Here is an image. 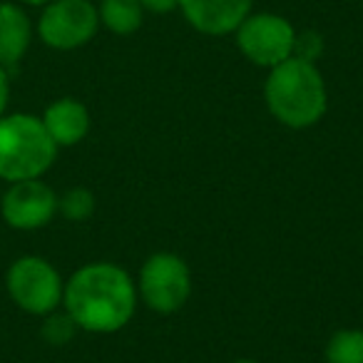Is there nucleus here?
Segmentation results:
<instances>
[{"label": "nucleus", "mask_w": 363, "mask_h": 363, "mask_svg": "<svg viewBox=\"0 0 363 363\" xmlns=\"http://www.w3.org/2000/svg\"><path fill=\"white\" fill-rule=\"evenodd\" d=\"M67 313L77 328L112 333L127 326L137 306V289L117 264H87L72 274L62 294Z\"/></svg>", "instance_id": "obj_1"}, {"label": "nucleus", "mask_w": 363, "mask_h": 363, "mask_svg": "<svg viewBox=\"0 0 363 363\" xmlns=\"http://www.w3.org/2000/svg\"><path fill=\"white\" fill-rule=\"evenodd\" d=\"M269 112L291 130L316 125L326 112V82L313 62L289 57L272 67L264 85Z\"/></svg>", "instance_id": "obj_2"}, {"label": "nucleus", "mask_w": 363, "mask_h": 363, "mask_svg": "<svg viewBox=\"0 0 363 363\" xmlns=\"http://www.w3.org/2000/svg\"><path fill=\"white\" fill-rule=\"evenodd\" d=\"M57 157V145L33 115L0 117V179H40Z\"/></svg>", "instance_id": "obj_3"}, {"label": "nucleus", "mask_w": 363, "mask_h": 363, "mask_svg": "<svg viewBox=\"0 0 363 363\" xmlns=\"http://www.w3.org/2000/svg\"><path fill=\"white\" fill-rule=\"evenodd\" d=\"M6 286L11 298L33 316H48L62 301L60 274L55 272L50 262L40 257H23L11 264L6 277Z\"/></svg>", "instance_id": "obj_4"}, {"label": "nucleus", "mask_w": 363, "mask_h": 363, "mask_svg": "<svg viewBox=\"0 0 363 363\" xmlns=\"http://www.w3.org/2000/svg\"><path fill=\"white\" fill-rule=\"evenodd\" d=\"M100 28V16L90 0H50L38 21V35L48 48L75 50L90 43Z\"/></svg>", "instance_id": "obj_5"}, {"label": "nucleus", "mask_w": 363, "mask_h": 363, "mask_svg": "<svg viewBox=\"0 0 363 363\" xmlns=\"http://www.w3.org/2000/svg\"><path fill=\"white\" fill-rule=\"evenodd\" d=\"M237 45L247 60L262 67H277L294 55L296 30L286 18L277 13H249L247 21L234 30Z\"/></svg>", "instance_id": "obj_6"}, {"label": "nucleus", "mask_w": 363, "mask_h": 363, "mask_svg": "<svg viewBox=\"0 0 363 363\" xmlns=\"http://www.w3.org/2000/svg\"><path fill=\"white\" fill-rule=\"evenodd\" d=\"M192 291L187 264L177 254H155L145 262L140 272V294L147 306L157 313L179 311Z\"/></svg>", "instance_id": "obj_7"}, {"label": "nucleus", "mask_w": 363, "mask_h": 363, "mask_svg": "<svg viewBox=\"0 0 363 363\" xmlns=\"http://www.w3.org/2000/svg\"><path fill=\"white\" fill-rule=\"evenodd\" d=\"M0 212H3L8 227L21 229V232H33V229L45 227L55 217L57 197L40 179L13 182L11 189L3 194Z\"/></svg>", "instance_id": "obj_8"}, {"label": "nucleus", "mask_w": 363, "mask_h": 363, "mask_svg": "<svg viewBox=\"0 0 363 363\" xmlns=\"http://www.w3.org/2000/svg\"><path fill=\"white\" fill-rule=\"evenodd\" d=\"M254 0H179L187 23L204 35H229L252 13Z\"/></svg>", "instance_id": "obj_9"}, {"label": "nucleus", "mask_w": 363, "mask_h": 363, "mask_svg": "<svg viewBox=\"0 0 363 363\" xmlns=\"http://www.w3.org/2000/svg\"><path fill=\"white\" fill-rule=\"evenodd\" d=\"M43 125H45L48 135L52 137L57 147H70L77 145L87 135L90 115H87V107L82 102L72 100V97H62L45 110Z\"/></svg>", "instance_id": "obj_10"}, {"label": "nucleus", "mask_w": 363, "mask_h": 363, "mask_svg": "<svg viewBox=\"0 0 363 363\" xmlns=\"http://www.w3.org/2000/svg\"><path fill=\"white\" fill-rule=\"evenodd\" d=\"M30 18L16 3H0V65L16 67L30 48Z\"/></svg>", "instance_id": "obj_11"}, {"label": "nucleus", "mask_w": 363, "mask_h": 363, "mask_svg": "<svg viewBox=\"0 0 363 363\" xmlns=\"http://www.w3.org/2000/svg\"><path fill=\"white\" fill-rule=\"evenodd\" d=\"M100 23L115 35H132L142 28L145 8L140 0H100Z\"/></svg>", "instance_id": "obj_12"}, {"label": "nucleus", "mask_w": 363, "mask_h": 363, "mask_svg": "<svg viewBox=\"0 0 363 363\" xmlns=\"http://www.w3.org/2000/svg\"><path fill=\"white\" fill-rule=\"evenodd\" d=\"M326 358L328 363H363V331H336L326 346Z\"/></svg>", "instance_id": "obj_13"}, {"label": "nucleus", "mask_w": 363, "mask_h": 363, "mask_svg": "<svg viewBox=\"0 0 363 363\" xmlns=\"http://www.w3.org/2000/svg\"><path fill=\"white\" fill-rule=\"evenodd\" d=\"M57 212L65 219H70V222H82V219L92 217V212H95V197H92L90 189L75 187L57 199Z\"/></svg>", "instance_id": "obj_14"}, {"label": "nucleus", "mask_w": 363, "mask_h": 363, "mask_svg": "<svg viewBox=\"0 0 363 363\" xmlns=\"http://www.w3.org/2000/svg\"><path fill=\"white\" fill-rule=\"evenodd\" d=\"M77 331V323L72 321L70 313H48V321L43 323V338L50 346H62L67 343Z\"/></svg>", "instance_id": "obj_15"}, {"label": "nucleus", "mask_w": 363, "mask_h": 363, "mask_svg": "<svg viewBox=\"0 0 363 363\" xmlns=\"http://www.w3.org/2000/svg\"><path fill=\"white\" fill-rule=\"evenodd\" d=\"M321 52H323V40L316 30L296 33V38H294V55L291 57H298V60H306V62H316Z\"/></svg>", "instance_id": "obj_16"}, {"label": "nucleus", "mask_w": 363, "mask_h": 363, "mask_svg": "<svg viewBox=\"0 0 363 363\" xmlns=\"http://www.w3.org/2000/svg\"><path fill=\"white\" fill-rule=\"evenodd\" d=\"M140 3L150 13H172L179 8V0H140Z\"/></svg>", "instance_id": "obj_17"}, {"label": "nucleus", "mask_w": 363, "mask_h": 363, "mask_svg": "<svg viewBox=\"0 0 363 363\" xmlns=\"http://www.w3.org/2000/svg\"><path fill=\"white\" fill-rule=\"evenodd\" d=\"M8 97H11V77H8V70H6V67L0 65V117L6 115Z\"/></svg>", "instance_id": "obj_18"}, {"label": "nucleus", "mask_w": 363, "mask_h": 363, "mask_svg": "<svg viewBox=\"0 0 363 363\" xmlns=\"http://www.w3.org/2000/svg\"><path fill=\"white\" fill-rule=\"evenodd\" d=\"M23 3H28V6H48L50 0H23Z\"/></svg>", "instance_id": "obj_19"}, {"label": "nucleus", "mask_w": 363, "mask_h": 363, "mask_svg": "<svg viewBox=\"0 0 363 363\" xmlns=\"http://www.w3.org/2000/svg\"><path fill=\"white\" fill-rule=\"evenodd\" d=\"M234 363H257V361H252V358H239V361H234Z\"/></svg>", "instance_id": "obj_20"}]
</instances>
